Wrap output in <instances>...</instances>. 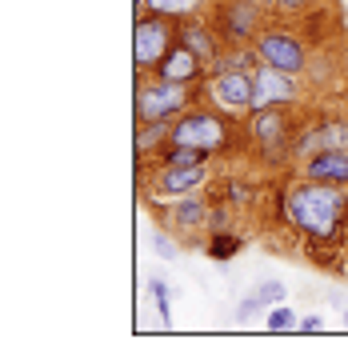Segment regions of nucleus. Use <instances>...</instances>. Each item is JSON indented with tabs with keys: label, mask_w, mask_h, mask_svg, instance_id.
<instances>
[{
	"label": "nucleus",
	"mask_w": 348,
	"mask_h": 352,
	"mask_svg": "<svg viewBox=\"0 0 348 352\" xmlns=\"http://www.w3.org/2000/svg\"><path fill=\"white\" fill-rule=\"evenodd\" d=\"M204 92H208V104L220 109L224 116H248L252 112V68H220V72H208Z\"/></svg>",
	"instance_id": "7"
},
{
	"label": "nucleus",
	"mask_w": 348,
	"mask_h": 352,
	"mask_svg": "<svg viewBox=\"0 0 348 352\" xmlns=\"http://www.w3.org/2000/svg\"><path fill=\"white\" fill-rule=\"evenodd\" d=\"M153 248L164 256V261H176V252H180V244H176L164 228H156V232H153Z\"/></svg>",
	"instance_id": "23"
},
{
	"label": "nucleus",
	"mask_w": 348,
	"mask_h": 352,
	"mask_svg": "<svg viewBox=\"0 0 348 352\" xmlns=\"http://www.w3.org/2000/svg\"><path fill=\"white\" fill-rule=\"evenodd\" d=\"M345 236H348V212H345Z\"/></svg>",
	"instance_id": "27"
},
{
	"label": "nucleus",
	"mask_w": 348,
	"mask_h": 352,
	"mask_svg": "<svg viewBox=\"0 0 348 352\" xmlns=\"http://www.w3.org/2000/svg\"><path fill=\"white\" fill-rule=\"evenodd\" d=\"M176 41L184 44V48H193L208 68L217 65V56L224 52V41H220L217 24H208L204 12L200 16H188V21H176Z\"/></svg>",
	"instance_id": "11"
},
{
	"label": "nucleus",
	"mask_w": 348,
	"mask_h": 352,
	"mask_svg": "<svg viewBox=\"0 0 348 352\" xmlns=\"http://www.w3.org/2000/svg\"><path fill=\"white\" fill-rule=\"evenodd\" d=\"M325 148H348V120H320L292 140V153L301 160L312 153H325Z\"/></svg>",
	"instance_id": "12"
},
{
	"label": "nucleus",
	"mask_w": 348,
	"mask_h": 352,
	"mask_svg": "<svg viewBox=\"0 0 348 352\" xmlns=\"http://www.w3.org/2000/svg\"><path fill=\"white\" fill-rule=\"evenodd\" d=\"M173 140V120H136V153L153 160L156 148Z\"/></svg>",
	"instance_id": "16"
},
{
	"label": "nucleus",
	"mask_w": 348,
	"mask_h": 352,
	"mask_svg": "<svg viewBox=\"0 0 348 352\" xmlns=\"http://www.w3.org/2000/svg\"><path fill=\"white\" fill-rule=\"evenodd\" d=\"M257 296H261L264 308H272V305H284L288 300V288H284V280H261L257 285Z\"/></svg>",
	"instance_id": "21"
},
{
	"label": "nucleus",
	"mask_w": 348,
	"mask_h": 352,
	"mask_svg": "<svg viewBox=\"0 0 348 352\" xmlns=\"http://www.w3.org/2000/svg\"><path fill=\"white\" fill-rule=\"evenodd\" d=\"M204 72H208V65L196 56L193 48H184L180 41H176L173 48H168V56L156 65V76H164V80H180V85H196V80H204Z\"/></svg>",
	"instance_id": "14"
},
{
	"label": "nucleus",
	"mask_w": 348,
	"mask_h": 352,
	"mask_svg": "<svg viewBox=\"0 0 348 352\" xmlns=\"http://www.w3.org/2000/svg\"><path fill=\"white\" fill-rule=\"evenodd\" d=\"M173 144L196 148L204 156H217L232 144V124L220 109H184L173 120Z\"/></svg>",
	"instance_id": "2"
},
{
	"label": "nucleus",
	"mask_w": 348,
	"mask_h": 352,
	"mask_svg": "<svg viewBox=\"0 0 348 352\" xmlns=\"http://www.w3.org/2000/svg\"><path fill=\"white\" fill-rule=\"evenodd\" d=\"M296 324H301V316H296L292 308H284V305H272L268 312H264V329L268 332H296Z\"/></svg>",
	"instance_id": "20"
},
{
	"label": "nucleus",
	"mask_w": 348,
	"mask_h": 352,
	"mask_svg": "<svg viewBox=\"0 0 348 352\" xmlns=\"http://www.w3.org/2000/svg\"><path fill=\"white\" fill-rule=\"evenodd\" d=\"M312 4H316V0H276V12H281V16H301Z\"/></svg>",
	"instance_id": "24"
},
{
	"label": "nucleus",
	"mask_w": 348,
	"mask_h": 352,
	"mask_svg": "<svg viewBox=\"0 0 348 352\" xmlns=\"http://www.w3.org/2000/svg\"><path fill=\"white\" fill-rule=\"evenodd\" d=\"M240 248H244V241H240L237 232H228V228H213V236H208V256L213 261H228V256H237Z\"/></svg>",
	"instance_id": "18"
},
{
	"label": "nucleus",
	"mask_w": 348,
	"mask_h": 352,
	"mask_svg": "<svg viewBox=\"0 0 348 352\" xmlns=\"http://www.w3.org/2000/svg\"><path fill=\"white\" fill-rule=\"evenodd\" d=\"M248 140L261 148V156L276 160V156L288 153L292 144V120H288V109L284 104H272V109H252L248 112Z\"/></svg>",
	"instance_id": "8"
},
{
	"label": "nucleus",
	"mask_w": 348,
	"mask_h": 352,
	"mask_svg": "<svg viewBox=\"0 0 348 352\" xmlns=\"http://www.w3.org/2000/svg\"><path fill=\"white\" fill-rule=\"evenodd\" d=\"M268 16L272 12H264L261 4H252V0H217L213 4V24H217L220 41L228 48H248L261 36Z\"/></svg>",
	"instance_id": "4"
},
{
	"label": "nucleus",
	"mask_w": 348,
	"mask_h": 352,
	"mask_svg": "<svg viewBox=\"0 0 348 352\" xmlns=\"http://www.w3.org/2000/svg\"><path fill=\"white\" fill-rule=\"evenodd\" d=\"M149 292H153V305L160 324H173V288L164 285V276H149Z\"/></svg>",
	"instance_id": "19"
},
{
	"label": "nucleus",
	"mask_w": 348,
	"mask_h": 352,
	"mask_svg": "<svg viewBox=\"0 0 348 352\" xmlns=\"http://www.w3.org/2000/svg\"><path fill=\"white\" fill-rule=\"evenodd\" d=\"M208 200L204 197H180L173 200V208H168V224H173L176 232H193V228H204L208 224Z\"/></svg>",
	"instance_id": "15"
},
{
	"label": "nucleus",
	"mask_w": 348,
	"mask_h": 352,
	"mask_svg": "<svg viewBox=\"0 0 348 352\" xmlns=\"http://www.w3.org/2000/svg\"><path fill=\"white\" fill-rule=\"evenodd\" d=\"M296 332H325V320H320L316 312H308V316H301V324H296Z\"/></svg>",
	"instance_id": "25"
},
{
	"label": "nucleus",
	"mask_w": 348,
	"mask_h": 352,
	"mask_svg": "<svg viewBox=\"0 0 348 352\" xmlns=\"http://www.w3.org/2000/svg\"><path fill=\"white\" fill-rule=\"evenodd\" d=\"M204 176H208V164L200 160V164H153V184H149V192H153L156 204H173V200L188 197L196 192L200 184H204Z\"/></svg>",
	"instance_id": "10"
},
{
	"label": "nucleus",
	"mask_w": 348,
	"mask_h": 352,
	"mask_svg": "<svg viewBox=\"0 0 348 352\" xmlns=\"http://www.w3.org/2000/svg\"><path fill=\"white\" fill-rule=\"evenodd\" d=\"M252 52H257V60L281 68V72H292V76H305L308 68V44L296 32L276 28V24H264L261 36L252 41Z\"/></svg>",
	"instance_id": "6"
},
{
	"label": "nucleus",
	"mask_w": 348,
	"mask_h": 352,
	"mask_svg": "<svg viewBox=\"0 0 348 352\" xmlns=\"http://www.w3.org/2000/svg\"><path fill=\"white\" fill-rule=\"evenodd\" d=\"M301 176L348 188V148H325V153L305 156V160H301Z\"/></svg>",
	"instance_id": "13"
},
{
	"label": "nucleus",
	"mask_w": 348,
	"mask_h": 352,
	"mask_svg": "<svg viewBox=\"0 0 348 352\" xmlns=\"http://www.w3.org/2000/svg\"><path fill=\"white\" fill-rule=\"evenodd\" d=\"M140 4H144V12H160L168 21H188L208 8V0H140Z\"/></svg>",
	"instance_id": "17"
},
{
	"label": "nucleus",
	"mask_w": 348,
	"mask_h": 352,
	"mask_svg": "<svg viewBox=\"0 0 348 352\" xmlns=\"http://www.w3.org/2000/svg\"><path fill=\"white\" fill-rule=\"evenodd\" d=\"M193 85L144 72L136 85V120H176L184 109H193Z\"/></svg>",
	"instance_id": "3"
},
{
	"label": "nucleus",
	"mask_w": 348,
	"mask_h": 352,
	"mask_svg": "<svg viewBox=\"0 0 348 352\" xmlns=\"http://www.w3.org/2000/svg\"><path fill=\"white\" fill-rule=\"evenodd\" d=\"M176 44V21L160 16V12H140V21L132 28V65L136 72H156V65L168 56Z\"/></svg>",
	"instance_id": "5"
},
{
	"label": "nucleus",
	"mask_w": 348,
	"mask_h": 352,
	"mask_svg": "<svg viewBox=\"0 0 348 352\" xmlns=\"http://www.w3.org/2000/svg\"><path fill=\"white\" fill-rule=\"evenodd\" d=\"M345 252H348V241H345Z\"/></svg>",
	"instance_id": "29"
},
{
	"label": "nucleus",
	"mask_w": 348,
	"mask_h": 352,
	"mask_svg": "<svg viewBox=\"0 0 348 352\" xmlns=\"http://www.w3.org/2000/svg\"><path fill=\"white\" fill-rule=\"evenodd\" d=\"M264 312H268V308L261 305V296H257V292H248V296L237 305V320H252V316H264Z\"/></svg>",
	"instance_id": "22"
},
{
	"label": "nucleus",
	"mask_w": 348,
	"mask_h": 352,
	"mask_svg": "<svg viewBox=\"0 0 348 352\" xmlns=\"http://www.w3.org/2000/svg\"><path fill=\"white\" fill-rule=\"evenodd\" d=\"M296 100H301V76L281 72L264 60L252 65V109H272V104L292 109Z\"/></svg>",
	"instance_id": "9"
},
{
	"label": "nucleus",
	"mask_w": 348,
	"mask_h": 352,
	"mask_svg": "<svg viewBox=\"0 0 348 352\" xmlns=\"http://www.w3.org/2000/svg\"><path fill=\"white\" fill-rule=\"evenodd\" d=\"M345 329H348V308H345Z\"/></svg>",
	"instance_id": "28"
},
{
	"label": "nucleus",
	"mask_w": 348,
	"mask_h": 352,
	"mask_svg": "<svg viewBox=\"0 0 348 352\" xmlns=\"http://www.w3.org/2000/svg\"><path fill=\"white\" fill-rule=\"evenodd\" d=\"M345 212H348V188L325 184V180H292L284 192V220L296 228L308 244H336L345 236Z\"/></svg>",
	"instance_id": "1"
},
{
	"label": "nucleus",
	"mask_w": 348,
	"mask_h": 352,
	"mask_svg": "<svg viewBox=\"0 0 348 352\" xmlns=\"http://www.w3.org/2000/svg\"><path fill=\"white\" fill-rule=\"evenodd\" d=\"M252 4H261L264 12H276V0H252Z\"/></svg>",
	"instance_id": "26"
}]
</instances>
